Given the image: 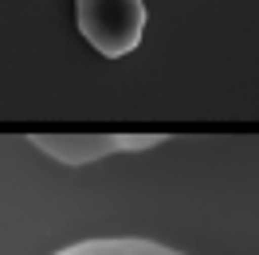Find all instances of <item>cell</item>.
<instances>
[{"mask_svg": "<svg viewBox=\"0 0 259 255\" xmlns=\"http://www.w3.org/2000/svg\"><path fill=\"white\" fill-rule=\"evenodd\" d=\"M28 142L59 165H91L110 153H138L161 145V134H32Z\"/></svg>", "mask_w": 259, "mask_h": 255, "instance_id": "2", "label": "cell"}, {"mask_svg": "<svg viewBox=\"0 0 259 255\" xmlns=\"http://www.w3.org/2000/svg\"><path fill=\"white\" fill-rule=\"evenodd\" d=\"M82 39L106 59L130 55L146 32V0H75Z\"/></svg>", "mask_w": 259, "mask_h": 255, "instance_id": "1", "label": "cell"}, {"mask_svg": "<svg viewBox=\"0 0 259 255\" xmlns=\"http://www.w3.org/2000/svg\"><path fill=\"white\" fill-rule=\"evenodd\" d=\"M55 255H185V251L165 247L157 239H142V236H98V239L67 243Z\"/></svg>", "mask_w": 259, "mask_h": 255, "instance_id": "3", "label": "cell"}]
</instances>
